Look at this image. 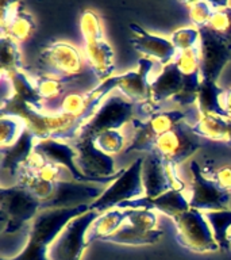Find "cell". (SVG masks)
Instances as JSON below:
<instances>
[{
	"instance_id": "obj_1",
	"label": "cell",
	"mask_w": 231,
	"mask_h": 260,
	"mask_svg": "<svg viewBox=\"0 0 231 260\" xmlns=\"http://www.w3.org/2000/svg\"><path fill=\"white\" fill-rule=\"evenodd\" d=\"M2 115H15L23 119L26 129L38 141L54 140L74 142L85 125L84 121L66 117L64 114L38 111L16 98H11L2 103Z\"/></svg>"
},
{
	"instance_id": "obj_2",
	"label": "cell",
	"mask_w": 231,
	"mask_h": 260,
	"mask_svg": "<svg viewBox=\"0 0 231 260\" xmlns=\"http://www.w3.org/2000/svg\"><path fill=\"white\" fill-rule=\"evenodd\" d=\"M89 210V205L41 210L30 225L26 247L10 260H49L50 248L66 225Z\"/></svg>"
},
{
	"instance_id": "obj_3",
	"label": "cell",
	"mask_w": 231,
	"mask_h": 260,
	"mask_svg": "<svg viewBox=\"0 0 231 260\" xmlns=\"http://www.w3.org/2000/svg\"><path fill=\"white\" fill-rule=\"evenodd\" d=\"M200 111L198 107H189V109L178 110H162L160 113L153 114L151 117L143 119L135 118L131 123L134 126L135 134L130 142L125 152L130 153L134 150L138 152H153L154 144L161 137L162 134L168 133L169 130L176 127L180 123H188L192 125L200 118Z\"/></svg>"
},
{
	"instance_id": "obj_4",
	"label": "cell",
	"mask_w": 231,
	"mask_h": 260,
	"mask_svg": "<svg viewBox=\"0 0 231 260\" xmlns=\"http://www.w3.org/2000/svg\"><path fill=\"white\" fill-rule=\"evenodd\" d=\"M41 210L42 202L18 183L0 188V223L3 233H16L34 221Z\"/></svg>"
},
{
	"instance_id": "obj_5",
	"label": "cell",
	"mask_w": 231,
	"mask_h": 260,
	"mask_svg": "<svg viewBox=\"0 0 231 260\" xmlns=\"http://www.w3.org/2000/svg\"><path fill=\"white\" fill-rule=\"evenodd\" d=\"M84 53L74 45L56 41L41 50L40 71L42 76L69 81L76 79L84 68Z\"/></svg>"
},
{
	"instance_id": "obj_6",
	"label": "cell",
	"mask_w": 231,
	"mask_h": 260,
	"mask_svg": "<svg viewBox=\"0 0 231 260\" xmlns=\"http://www.w3.org/2000/svg\"><path fill=\"white\" fill-rule=\"evenodd\" d=\"M143 161L145 156H141L135 158L130 167L125 168L123 174L115 182L111 183L95 202L89 205L91 210H96L101 214L117 209L121 203L145 197V188L142 183Z\"/></svg>"
},
{
	"instance_id": "obj_7",
	"label": "cell",
	"mask_w": 231,
	"mask_h": 260,
	"mask_svg": "<svg viewBox=\"0 0 231 260\" xmlns=\"http://www.w3.org/2000/svg\"><path fill=\"white\" fill-rule=\"evenodd\" d=\"M172 221L176 226V240L181 247L199 253L220 251L203 211L188 209Z\"/></svg>"
},
{
	"instance_id": "obj_8",
	"label": "cell",
	"mask_w": 231,
	"mask_h": 260,
	"mask_svg": "<svg viewBox=\"0 0 231 260\" xmlns=\"http://www.w3.org/2000/svg\"><path fill=\"white\" fill-rule=\"evenodd\" d=\"M135 103L127 101L125 96L109 95L95 115L89 119L81 129L79 138L92 137L107 130H121L129 122H133L135 118Z\"/></svg>"
},
{
	"instance_id": "obj_9",
	"label": "cell",
	"mask_w": 231,
	"mask_h": 260,
	"mask_svg": "<svg viewBox=\"0 0 231 260\" xmlns=\"http://www.w3.org/2000/svg\"><path fill=\"white\" fill-rule=\"evenodd\" d=\"M99 215L100 213L96 210H89L72 219L50 248L49 257L52 260H81L89 245L87 241L88 231Z\"/></svg>"
},
{
	"instance_id": "obj_10",
	"label": "cell",
	"mask_w": 231,
	"mask_h": 260,
	"mask_svg": "<svg viewBox=\"0 0 231 260\" xmlns=\"http://www.w3.org/2000/svg\"><path fill=\"white\" fill-rule=\"evenodd\" d=\"M189 171L192 176L188 194L190 209L203 213L226 210L227 205L230 203V194L220 190L212 179L204 175L198 161H190Z\"/></svg>"
},
{
	"instance_id": "obj_11",
	"label": "cell",
	"mask_w": 231,
	"mask_h": 260,
	"mask_svg": "<svg viewBox=\"0 0 231 260\" xmlns=\"http://www.w3.org/2000/svg\"><path fill=\"white\" fill-rule=\"evenodd\" d=\"M186 123H180L168 133L162 134L154 144V152L162 158V161L172 170L177 171L178 166L200 149V142L185 130Z\"/></svg>"
},
{
	"instance_id": "obj_12",
	"label": "cell",
	"mask_w": 231,
	"mask_h": 260,
	"mask_svg": "<svg viewBox=\"0 0 231 260\" xmlns=\"http://www.w3.org/2000/svg\"><path fill=\"white\" fill-rule=\"evenodd\" d=\"M142 183L146 198H157L170 190H185V184L178 176L177 171L166 166L154 150L145 156Z\"/></svg>"
},
{
	"instance_id": "obj_13",
	"label": "cell",
	"mask_w": 231,
	"mask_h": 260,
	"mask_svg": "<svg viewBox=\"0 0 231 260\" xmlns=\"http://www.w3.org/2000/svg\"><path fill=\"white\" fill-rule=\"evenodd\" d=\"M231 60V46L210 27L200 30V73L202 80L216 83Z\"/></svg>"
},
{
	"instance_id": "obj_14",
	"label": "cell",
	"mask_w": 231,
	"mask_h": 260,
	"mask_svg": "<svg viewBox=\"0 0 231 260\" xmlns=\"http://www.w3.org/2000/svg\"><path fill=\"white\" fill-rule=\"evenodd\" d=\"M182 89V75L176 61L166 67L150 81L149 99L139 105L146 118L162 111L161 105L176 98Z\"/></svg>"
},
{
	"instance_id": "obj_15",
	"label": "cell",
	"mask_w": 231,
	"mask_h": 260,
	"mask_svg": "<svg viewBox=\"0 0 231 260\" xmlns=\"http://www.w3.org/2000/svg\"><path fill=\"white\" fill-rule=\"evenodd\" d=\"M34 152L41 154L42 157L52 162H56L58 166L64 167L70 172L72 179L74 182L80 183H91V184H111L115 182L125 170H119L117 175L108 176V178H88L80 172L77 168L76 161V149L72 145H69L66 142L54 141V140H45V141H38L34 146Z\"/></svg>"
},
{
	"instance_id": "obj_16",
	"label": "cell",
	"mask_w": 231,
	"mask_h": 260,
	"mask_svg": "<svg viewBox=\"0 0 231 260\" xmlns=\"http://www.w3.org/2000/svg\"><path fill=\"white\" fill-rule=\"evenodd\" d=\"M73 148L76 149L74 161L77 168L85 176L93 179L108 178L119 172L115 168L112 156L103 153L100 149H97L92 137L77 138L73 142Z\"/></svg>"
},
{
	"instance_id": "obj_17",
	"label": "cell",
	"mask_w": 231,
	"mask_h": 260,
	"mask_svg": "<svg viewBox=\"0 0 231 260\" xmlns=\"http://www.w3.org/2000/svg\"><path fill=\"white\" fill-rule=\"evenodd\" d=\"M130 30L133 32L130 42L138 53L145 56V58L156 60L160 65L166 67L180 54L173 42L165 37L151 34L135 23L130 24Z\"/></svg>"
},
{
	"instance_id": "obj_18",
	"label": "cell",
	"mask_w": 231,
	"mask_h": 260,
	"mask_svg": "<svg viewBox=\"0 0 231 260\" xmlns=\"http://www.w3.org/2000/svg\"><path fill=\"white\" fill-rule=\"evenodd\" d=\"M2 36H7L18 44L26 42L34 36L36 23L22 2H3L0 11Z\"/></svg>"
},
{
	"instance_id": "obj_19",
	"label": "cell",
	"mask_w": 231,
	"mask_h": 260,
	"mask_svg": "<svg viewBox=\"0 0 231 260\" xmlns=\"http://www.w3.org/2000/svg\"><path fill=\"white\" fill-rule=\"evenodd\" d=\"M154 61L150 58H141L138 61V68L134 71L112 76L113 88L118 89L122 96L135 105H141L149 99L150 72L154 68Z\"/></svg>"
},
{
	"instance_id": "obj_20",
	"label": "cell",
	"mask_w": 231,
	"mask_h": 260,
	"mask_svg": "<svg viewBox=\"0 0 231 260\" xmlns=\"http://www.w3.org/2000/svg\"><path fill=\"white\" fill-rule=\"evenodd\" d=\"M103 192H104V190L101 187L91 186V183L74 182L73 179L62 180V182L57 183L54 197L49 202L42 203V210L91 205Z\"/></svg>"
},
{
	"instance_id": "obj_21",
	"label": "cell",
	"mask_w": 231,
	"mask_h": 260,
	"mask_svg": "<svg viewBox=\"0 0 231 260\" xmlns=\"http://www.w3.org/2000/svg\"><path fill=\"white\" fill-rule=\"evenodd\" d=\"M117 209L121 210H127V209H147V210H158L160 213H164L168 215L170 219L174 218L176 215L181 214L189 206V199L188 195L184 194L181 190H170L165 194L160 195L157 198H142L134 199V201H127V202L121 203Z\"/></svg>"
},
{
	"instance_id": "obj_22",
	"label": "cell",
	"mask_w": 231,
	"mask_h": 260,
	"mask_svg": "<svg viewBox=\"0 0 231 260\" xmlns=\"http://www.w3.org/2000/svg\"><path fill=\"white\" fill-rule=\"evenodd\" d=\"M112 46L105 40L99 41L96 44L84 45V58L88 68L99 79L104 81L113 76L115 62H113Z\"/></svg>"
},
{
	"instance_id": "obj_23",
	"label": "cell",
	"mask_w": 231,
	"mask_h": 260,
	"mask_svg": "<svg viewBox=\"0 0 231 260\" xmlns=\"http://www.w3.org/2000/svg\"><path fill=\"white\" fill-rule=\"evenodd\" d=\"M38 142L27 129L23 136L18 140L10 148L2 149V168L10 172L12 176H18V172L22 167L27 162L32 153H34V146Z\"/></svg>"
},
{
	"instance_id": "obj_24",
	"label": "cell",
	"mask_w": 231,
	"mask_h": 260,
	"mask_svg": "<svg viewBox=\"0 0 231 260\" xmlns=\"http://www.w3.org/2000/svg\"><path fill=\"white\" fill-rule=\"evenodd\" d=\"M228 118L220 117L216 114H202L198 121L188 125V129L198 137L207 138L211 141H227L228 132Z\"/></svg>"
},
{
	"instance_id": "obj_25",
	"label": "cell",
	"mask_w": 231,
	"mask_h": 260,
	"mask_svg": "<svg viewBox=\"0 0 231 260\" xmlns=\"http://www.w3.org/2000/svg\"><path fill=\"white\" fill-rule=\"evenodd\" d=\"M164 236L161 229H154V231H141L138 228L126 222L123 226L113 235L104 240L107 243L121 244V245H133V247H141V245H151L158 243Z\"/></svg>"
},
{
	"instance_id": "obj_26",
	"label": "cell",
	"mask_w": 231,
	"mask_h": 260,
	"mask_svg": "<svg viewBox=\"0 0 231 260\" xmlns=\"http://www.w3.org/2000/svg\"><path fill=\"white\" fill-rule=\"evenodd\" d=\"M127 222V217H126L125 210L121 209H112V210L101 213L95 222L92 223V226L88 231L87 235V241L91 243L93 240H101L104 241L107 237L113 235L115 232L121 229L125 223Z\"/></svg>"
},
{
	"instance_id": "obj_27",
	"label": "cell",
	"mask_w": 231,
	"mask_h": 260,
	"mask_svg": "<svg viewBox=\"0 0 231 260\" xmlns=\"http://www.w3.org/2000/svg\"><path fill=\"white\" fill-rule=\"evenodd\" d=\"M23 167H26L27 170H30L32 174L38 176L40 179L49 183H58L62 180H70L72 175L66 168L58 166L56 162H52L42 157L41 154L34 153L30 156L27 162Z\"/></svg>"
},
{
	"instance_id": "obj_28",
	"label": "cell",
	"mask_w": 231,
	"mask_h": 260,
	"mask_svg": "<svg viewBox=\"0 0 231 260\" xmlns=\"http://www.w3.org/2000/svg\"><path fill=\"white\" fill-rule=\"evenodd\" d=\"M223 92L224 88L219 87L216 83L202 80L198 95V109L200 114H216L220 117L228 118L220 105V96Z\"/></svg>"
},
{
	"instance_id": "obj_29",
	"label": "cell",
	"mask_w": 231,
	"mask_h": 260,
	"mask_svg": "<svg viewBox=\"0 0 231 260\" xmlns=\"http://www.w3.org/2000/svg\"><path fill=\"white\" fill-rule=\"evenodd\" d=\"M16 183L20 184V186H23L24 188H27L42 203L49 202L54 197V194H56L57 183L54 184V183L45 182V180L40 179L38 176H35L26 167H22L19 172H18V182Z\"/></svg>"
},
{
	"instance_id": "obj_30",
	"label": "cell",
	"mask_w": 231,
	"mask_h": 260,
	"mask_svg": "<svg viewBox=\"0 0 231 260\" xmlns=\"http://www.w3.org/2000/svg\"><path fill=\"white\" fill-rule=\"evenodd\" d=\"M207 222L210 223L212 233H214L215 241L218 243L220 251H228L231 248L228 241V231L231 228V210H218V211H207L204 213Z\"/></svg>"
},
{
	"instance_id": "obj_31",
	"label": "cell",
	"mask_w": 231,
	"mask_h": 260,
	"mask_svg": "<svg viewBox=\"0 0 231 260\" xmlns=\"http://www.w3.org/2000/svg\"><path fill=\"white\" fill-rule=\"evenodd\" d=\"M34 87L36 89V93L40 95L45 105V113L48 111V107H53L54 102H58L60 106L62 98L61 95L64 93L65 89V80H58L54 77H48V76H36L31 77Z\"/></svg>"
},
{
	"instance_id": "obj_32",
	"label": "cell",
	"mask_w": 231,
	"mask_h": 260,
	"mask_svg": "<svg viewBox=\"0 0 231 260\" xmlns=\"http://www.w3.org/2000/svg\"><path fill=\"white\" fill-rule=\"evenodd\" d=\"M0 65H2V72L7 75L23 71L19 44L7 36H2L0 38Z\"/></svg>"
},
{
	"instance_id": "obj_33",
	"label": "cell",
	"mask_w": 231,
	"mask_h": 260,
	"mask_svg": "<svg viewBox=\"0 0 231 260\" xmlns=\"http://www.w3.org/2000/svg\"><path fill=\"white\" fill-rule=\"evenodd\" d=\"M88 110L89 102L87 96L81 95V93L72 92L62 96V101L58 106L57 113L64 114L66 117L74 118V119H81L87 123L89 121Z\"/></svg>"
},
{
	"instance_id": "obj_34",
	"label": "cell",
	"mask_w": 231,
	"mask_h": 260,
	"mask_svg": "<svg viewBox=\"0 0 231 260\" xmlns=\"http://www.w3.org/2000/svg\"><path fill=\"white\" fill-rule=\"evenodd\" d=\"M80 31L84 45L96 44L104 40V30L100 16L92 10H84L80 16Z\"/></svg>"
},
{
	"instance_id": "obj_35",
	"label": "cell",
	"mask_w": 231,
	"mask_h": 260,
	"mask_svg": "<svg viewBox=\"0 0 231 260\" xmlns=\"http://www.w3.org/2000/svg\"><path fill=\"white\" fill-rule=\"evenodd\" d=\"M26 132V123L23 119L15 115H2L0 119V145L2 149L10 148L18 142Z\"/></svg>"
},
{
	"instance_id": "obj_36",
	"label": "cell",
	"mask_w": 231,
	"mask_h": 260,
	"mask_svg": "<svg viewBox=\"0 0 231 260\" xmlns=\"http://www.w3.org/2000/svg\"><path fill=\"white\" fill-rule=\"evenodd\" d=\"M95 140V145L97 146V149H100L103 153L117 154L122 150H126V138L122 134L121 130H107L103 133L97 134Z\"/></svg>"
},
{
	"instance_id": "obj_37",
	"label": "cell",
	"mask_w": 231,
	"mask_h": 260,
	"mask_svg": "<svg viewBox=\"0 0 231 260\" xmlns=\"http://www.w3.org/2000/svg\"><path fill=\"white\" fill-rule=\"evenodd\" d=\"M185 6L189 11V19L194 27L199 30L208 27L211 18L216 11L214 2H186Z\"/></svg>"
},
{
	"instance_id": "obj_38",
	"label": "cell",
	"mask_w": 231,
	"mask_h": 260,
	"mask_svg": "<svg viewBox=\"0 0 231 260\" xmlns=\"http://www.w3.org/2000/svg\"><path fill=\"white\" fill-rule=\"evenodd\" d=\"M127 223L138 228L141 231H154L157 229L158 217L154 210L147 209H127L125 210Z\"/></svg>"
},
{
	"instance_id": "obj_39",
	"label": "cell",
	"mask_w": 231,
	"mask_h": 260,
	"mask_svg": "<svg viewBox=\"0 0 231 260\" xmlns=\"http://www.w3.org/2000/svg\"><path fill=\"white\" fill-rule=\"evenodd\" d=\"M170 41L178 52H186L200 46V30L196 27H181L173 31Z\"/></svg>"
},
{
	"instance_id": "obj_40",
	"label": "cell",
	"mask_w": 231,
	"mask_h": 260,
	"mask_svg": "<svg viewBox=\"0 0 231 260\" xmlns=\"http://www.w3.org/2000/svg\"><path fill=\"white\" fill-rule=\"evenodd\" d=\"M208 27L231 46V7L216 10L211 18Z\"/></svg>"
},
{
	"instance_id": "obj_41",
	"label": "cell",
	"mask_w": 231,
	"mask_h": 260,
	"mask_svg": "<svg viewBox=\"0 0 231 260\" xmlns=\"http://www.w3.org/2000/svg\"><path fill=\"white\" fill-rule=\"evenodd\" d=\"M211 179L218 184L220 190L231 195V166H222L212 171Z\"/></svg>"
},
{
	"instance_id": "obj_42",
	"label": "cell",
	"mask_w": 231,
	"mask_h": 260,
	"mask_svg": "<svg viewBox=\"0 0 231 260\" xmlns=\"http://www.w3.org/2000/svg\"><path fill=\"white\" fill-rule=\"evenodd\" d=\"M220 105L227 117L231 119V88H224V92L220 96Z\"/></svg>"
},
{
	"instance_id": "obj_43",
	"label": "cell",
	"mask_w": 231,
	"mask_h": 260,
	"mask_svg": "<svg viewBox=\"0 0 231 260\" xmlns=\"http://www.w3.org/2000/svg\"><path fill=\"white\" fill-rule=\"evenodd\" d=\"M227 145L231 146V119L228 121V132H227Z\"/></svg>"
},
{
	"instance_id": "obj_44",
	"label": "cell",
	"mask_w": 231,
	"mask_h": 260,
	"mask_svg": "<svg viewBox=\"0 0 231 260\" xmlns=\"http://www.w3.org/2000/svg\"><path fill=\"white\" fill-rule=\"evenodd\" d=\"M228 241H230V245H231V235L228 236Z\"/></svg>"
},
{
	"instance_id": "obj_45",
	"label": "cell",
	"mask_w": 231,
	"mask_h": 260,
	"mask_svg": "<svg viewBox=\"0 0 231 260\" xmlns=\"http://www.w3.org/2000/svg\"><path fill=\"white\" fill-rule=\"evenodd\" d=\"M2 260H10V259H2Z\"/></svg>"
}]
</instances>
